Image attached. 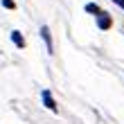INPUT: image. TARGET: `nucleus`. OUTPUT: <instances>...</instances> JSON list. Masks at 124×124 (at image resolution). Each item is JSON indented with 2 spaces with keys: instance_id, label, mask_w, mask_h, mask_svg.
Returning a JSON list of instances; mask_svg holds the SVG:
<instances>
[{
  "instance_id": "obj_1",
  "label": "nucleus",
  "mask_w": 124,
  "mask_h": 124,
  "mask_svg": "<svg viewBox=\"0 0 124 124\" xmlns=\"http://www.w3.org/2000/svg\"><path fill=\"white\" fill-rule=\"evenodd\" d=\"M41 99H43V104H45V108H50L52 113L59 111V106H56V101H54V97H52V93H50L47 88H43V90H41Z\"/></svg>"
},
{
  "instance_id": "obj_2",
  "label": "nucleus",
  "mask_w": 124,
  "mask_h": 124,
  "mask_svg": "<svg viewBox=\"0 0 124 124\" xmlns=\"http://www.w3.org/2000/svg\"><path fill=\"white\" fill-rule=\"evenodd\" d=\"M39 34H41V39L45 41V47H47V52H50V54H54V43H52V36H50V30H47V25H41Z\"/></svg>"
},
{
  "instance_id": "obj_3",
  "label": "nucleus",
  "mask_w": 124,
  "mask_h": 124,
  "mask_svg": "<svg viewBox=\"0 0 124 124\" xmlns=\"http://www.w3.org/2000/svg\"><path fill=\"white\" fill-rule=\"evenodd\" d=\"M111 25H113V18L108 16L106 11H101L99 16H97V27H99V30H108Z\"/></svg>"
},
{
  "instance_id": "obj_4",
  "label": "nucleus",
  "mask_w": 124,
  "mask_h": 124,
  "mask_svg": "<svg viewBox=\"0 0 124 124\" xmlns=\"http://www.w3.org/2000/svg\"><path fill=\"white\" fill-rule=\"evenodd\" d=\"M11 41H14V45L18 50H25V39H23V34L18 30H11Z\"/></svg>"
},
{
  "instance_id": "obj_5",
  "label": "nucleus",
  "mask_w": 124,
  "mask_h": 124,
  "mask_svg": "<svg viewBox=\"0 0 124 124\" xmlns=\"http://www.w3.org/2000/svg\"><path fill=\"white\" fill-rule=\"evenodd\" d=\"M84 9H86V11H88V14H93V16H95V18H97V16H99V14H101V9H99V5H97V2H88V5H86V7H84Z\"/></svg>"
},
{
  "instance_id": "obj_6",
  "label": "nucleus",
  "mask_w": 124,
  "mask_h": 124,
  "mask_svg": "<svg viewBox=\"0 0 124 124\" xmlns=\"http://www.w3.org/2000/svg\"><path fill=\"white\" fill-rule=\"evenodd\" d=\"M2 2V7H7V9H16V2L14 0H0Z\"/></svg>"
},
{
  "instance_id": "obj_7",
  "label": "nucleus",
  "mask_w": 124,
  "mask_h": 124,
  "mask_svg": "<svg viewBox=\"0 0 124 124\" xmlns=\"http://www.w3.org/2000/svg\"><path fill=\"white\" fill-rule=\"evenodd\" d=\"M113 2H117V5L122 7V9H124V0H113Z\"/></svg>"
}]
</instances>
